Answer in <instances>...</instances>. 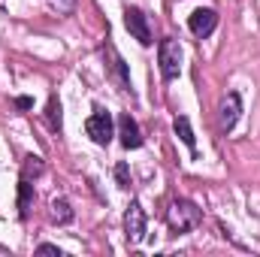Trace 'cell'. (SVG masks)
<instances>
[{
	"instance_id": "17",
	"label": "cell",
	"mask_w": 260,
	"mask_h": 257,
	"mask_svg": "<svg viewBox=\"0 0 260 257\" xmlns=\"http://www.w3.org/2000/svg\"><path fill=\"white\" fill-rule=\"evenodd\" d=\"M37 251H40V254H58V257H61V248H58V245H49V242L37 245Z\"/></svg>"
},
{
	"instance_id": "10",
	"label": "cell",
	"mask_w": 260,
	"mask_h": 257,
	"mask_svg": "<svg viewBox=\"0 0 260 257\" xmlns=\"http://www.w3.org/2000/svg\"><path fill=\"white\" fill-rule=\"evenodd\" d=\"M173 127H176V136H179V139H182V142H185L191 151H197V136H194V130H191V121H188V115H179Z\"/></svg>"
},
{
	"instance_id": "1",
	"label": "cell",
	"mask_w": 260,
	"mask_h": 257,
	"mask_svg": "<svg viewBox=\"0 0 260 257\" xmlns=\"http://www.w3.org/2000/svg\"><path fill=\"white\" fill-rule=\"evenodd\" d=\"M200 221H203V212L197 209V203H191V200H173L170 209H167V224H170L173 233H188V230H194Z\"/></svg>"
},
{
	"instance_id": "3",
	"label": "cell",
	"mask_w": 260,
	"mask_h": 257,
	"mask_svg": "<svg viewBox=\"0 0 260 257\" xmlns=\"http://www.w3.org/2000/svg\"><path fill=\"white\" fill-rule=\"evenodd\" d=\"M85 130H88V136H91L97 145H109L112 136H115V124H112L109 112H103V109H97V112L85 121Z\"/></svg>"
},
{
	"instance_id": "2",
	"label": "cell",
	"mask_w": 260,
	"mask_h": 257,
	"mask_svg": "<svg viewBox=\"0 0 260 257\" xmlns=\"http://www.w3.org/2000/svg\"><path fill=\"white\" fill-rule=\"evenodd\" d=\"M157 64H160V76L167 82L179 79V73H182V46L176 40H160V46H157Z\"/></svg>"
},
{
	"instance_id": "11",
	"label": "cell",
	"mask_w": 260,
	"mask_h": 257,
	"mask_svg": "<svg viewBox=\"0 0 260 257\" xmlns=\"http://www.w3.org/2000/svg\"><path fill=\"white\" fill-rule=\"evenodd\" d=\"M30 203H34V185H30V179H21L18 182V215L21 218H27Z\"/></svg>"
},
{
	"instance_id": "15",
	"label": "cell",
	"mask_w": 260,
	"mask_h": 257,
	"mask_svg": "<svg viewBox=\"0 0 260 257\" xmlns=\"http://www.w3.org/2000/svg\"><path fill=\"white\" fill-rule=\"evenodd\" d=\"M115 179H118V185H121V188H130V167L124 164V160L115 167Z\"/></svg>"
},
{
	"instance_id": "13",
	"label": "cell",
	"mask_w": 260,
	"mask_h": 257,
	"mask_svg": "<svg viewBox=\"0 0 260 257\" xmlns=\"http://www.w3.org/2000/svg\"><path fill=\"white\" fill-rule=\"evenodd\" d=\"M43 157H37V154H27L24 157V164H21V179H37V176H43Z\"/></svg>"
},
{
	"instance_id": "14",
	"label": "cell",
	"mask_w": 260,
	"mask_h": 257,
	"mask_svg": "<svg viewBox=\"0 0 260 257\" xmlns=\"http://www.w3.org/2000/svg\"><path fill=\"white\" fill-rule=\"evenodd\" d=\"M46 121H49V127L55 130H61V100L58 97H49V106H46Z\"/></svg>"
},
{
	"instance_id": "6",
	"label": "cell",
	"mask_w": 260,
	"mask_h": 257,
	"mask_svg": "<svg viewBox=\"0 0 260 257\" xmlns=\"http://www.w3.org/2000/svg\"><path fill=\"white\" fill-rule=\"evenodd\" d=\"M188 27H191V34L194 37H209L215 27H218V12L215 9H194L191 12V18H188Z\"/></svg>"
},
{
	"instance_id": "8",
	"label": "cell",
	"mask_w": 260,
	"mask_h": 257,
	"mask_svg": "<svg viewBox=\"0 0 260 257\" xmlns=\"http://www.w3.org/2000/svg\"><path fill=\"white\" fill-rule=\"evenodd\" d=\"M239 112H242V97L236 91H230L221 103V130H233L239 121Z\"/></svg>"
},
{
	"instance_id": "7",
	"label": "cell",
	"mask_w": 260,
	"mask_h": 257,
	"mask_svg": "<svg viewBox=\"0 0 260 257\" xmlns=\"http://www.w3.org/2000/svg\"><path fill=\"white\" fill-rule=\"evenodd\" d=\"M118 136H121V145L124 148H139L142 145V133H139V124L130 112H121L118 115Z\"/></svg>"
},
{
	"instance_id": "9",
	"label": "cell",
	"mask_w": 260,
	"mask_h": 257,
	"mask_svg": "<svg viewBox=\"0 0 260 257\" xmlns=\"http://www.w3.org/2000/svg\"><path fill=\"white\" fill-rule=\"evenodd\" d=\"M109 49V55H112V73L118 76V85H121V91H130V73H127V64H124V58L112 49V46H106Z\"/></svg>"
},
{
	"instance_id": "16",
	"label": "cell",
	"mask_w": 260,
	"mask_h": 257,
	"mask_svg": "<svg viewBox=\"0 0 260 257\" xmlns=\"http://www.w3.org/2000/svg\"><path fill=\"white\" fill-rule=\"evenodd\" d=\"M49 3H52V9H55V12H61V15L73 12V6H76V0H49Z\"/></svg>"
},
{
	"instance_id": "5",
	"label": "cell",
	"mask_w": 260,
	"mask_h": 257,
	"mask_svg": "<svg viewBox=\"0 0 260 257\" xmlns=\"http://www.w3.org/2000/svg\"><path fill=\"white\" fill-rule=\"evenodd\" d=\"M124 236H127L130 245L142 242V236H145V212H142L139 200H133L124 212Z\"/></svg>"
},
{
	"instance_id": "18",
	"label": "cell",
	"mask_w": 260,
	"mask_h": 257,
	"mask_svg": "<svg viewBox=\"0 0 260 257\" xmlns=\"http://www.w3.org/2000/svg\"><path fill=\"white\" fill-rule=\"evenodd\" d=\"M15 106L24 112V109H30V106H34V100H30V97H15Z\"/></svg>"
},
{
	"instance_id": "4",
	"label": "cell",
	"mask_w": 260,
	"mask_h": 257,
	"mask_svg": "<svg viewBox=\"0 0 260 257\" xmlns=\"http://www.w3.org/2000/svg\"><path fill=\"white\" fill-rule=\"evenodd\" d=\"M124 27L139 46H151V27H148V18L142 15V9H136V6L124 9Z\"/></svg>"
},
{
	"instance_id": "12",
	"label": "cell",
	"mask_w": 260,
	"mask_h": 257,
	"mask_svg": "<svg viewBox=\"0 0 260 257\" xmlns=\"http://www.w3.org/2000/svg\"><path fill=\"white\" fill-rule=\"evenodd\" d=\"M52 221H58V224H70L73 221V209H70V203H67L64 197L52 200Z\"/></svg>"
}]
</instances>
